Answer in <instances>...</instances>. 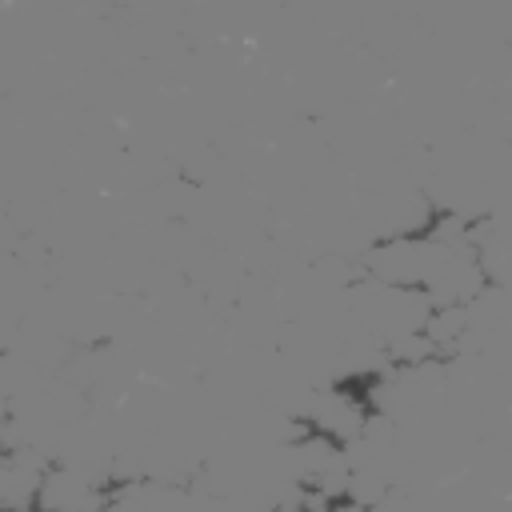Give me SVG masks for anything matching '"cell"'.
<instances>
[{
	"label": "cell",
	"instance_id": "obj_1",
	"mask_svg": "<svg viewBox=\"0 0 512 512\" xmlns=\"http://www.w3.org/2000/svg\"><path fill=\"white\" fill-rule=\"evenodd\" d=\"M108 488L100 476L72 468V464H48L36 488V512H104Z\"/></svg>",
	"mask_w": 512,
	"mask_h": 512
}]
</instances>
